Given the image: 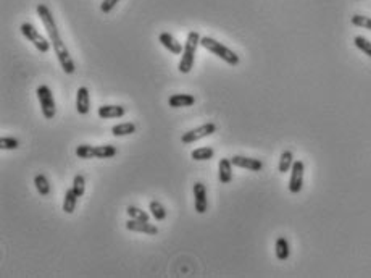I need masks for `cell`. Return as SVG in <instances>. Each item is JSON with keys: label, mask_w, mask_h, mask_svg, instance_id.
<instances>
[{"label": "cell", "mask_w": 371, "mask_h": 278, "mask_svg": "<svg viewBox=\"0 0 371 278\" xmlns=\"http://www.w3.org/2000/svg\"><path fill=\"white\" fill-rule=\"evenodd\" d=\"M36 11H37V16L40 18V21H42V24H44L47 34H49V39L53 45V52L58 58L61 68H63V71L66 74H73L74 71H76V65H74V60L71 58V53H70V50H68L66 44L60 37L57 23H55L50 8L45 3H39L36 6Z\"/></svg>", "instance_id": "obj_1"}, {"label": "cell", "mask_w": 371, "mask_h": 278, "mask_svg": "<svg viewBox=\"0 0 371 278\" xmlns=\"http://www.w3.org/2000/svg\"><path fill=\"white\" fill-rule=\"evenodd\" d=\"M200 39L202 37H200V34H198L197 31H190L187 34V39H186V44H184L181 62H180V65H178V70H180L183 74L190 73L192 66H194L197 47L200 45Z\"/></svg>", "instance_id": "obj_2"}, {"label": "cell", "mask_w": 371, "mask_h": 278, "mask_svg": "<svg viewBox=\"0 0 371 278\" xmlns=\"http://www.w3.org/2000/svg\"><path fill=\"white\" fill-rule=\"evenodd\" d=\"M200 45L202 47H205L208 52H211L213 55H216V57H219L223 60V62H226L228 65H231V66H237L239 65V55L234 52V50H231L229 47H226V45H223L221 42H218L216 39H213V37H208V36H205V37H202L200 39Z\"/></svg>", "instance_id": "obj_3"}, {"label": "cell", "mask_w": 371, "mask_h": 278, "mask_svg": "<svg viewBox=\"0 0 371 278\" xmlns=\"http://www.w3.org/2000/svg\"><path fill=\"white\" fill-rule=\"evenodd\" d=\"M19 29H21V34L29 40V42H32V45L36 47V49L39 52L42 53H47L50 50V39H45L40 32L36 29V26L31 24V23H23L21 26H19Z\"/></svg>", "instance_id": "obj_4"}, {"label": "cell", "mask_w": 371, "mask_h": 278, "mask_svg": "<svg viewBox=\"0 0 371 278\" xmlns=\"http://www.w3.org/2000/svg\"><path fill=\"white\" fill-rule=\"evenodd\" d=\"M37 94V99L40 102V110H42L44 118L47 120H52L55 117V113H57V104H55V99H53V94L50 91L49 86H39L36 89Z\"/></svg>", "instance_id": "obj_5"}, {"label": "cell", "mask_w": 371, "mask_h": 278, "mask_svg": "<svg viewBox=\"0 0 371 278\" xmlns=\"http://www.w3.org/2000/svg\"><path fill=\"white\" fill-rule=\"evenodd\" d=\"M213 133H216V125L215 123H205V125H200L198 128H194V130H190L187 133H184L181 136V141H183V144H192V142H195V141H200L203 138L211 136Z\"/></svg>", "instance_id": "obj_6"}, {"label": "cell", "mask_w": 371, "mask_h": 278, "mask_svg": "<svg viewBox=\"0 0 371 278\" xmlns=\"http://www.w3.org/2000/svg\"><path fill=\"white\" fill-rule=\"evenodd\" d=\"M304 172L305 165L302 160H295L291 168V180H289V191L292 194H297L304 188Z\"/></svg>", "instance_id": "obj_7"}, {"label": "cell", "mask_w": 371, "mask_h": 278, "mask_svg": "<svg viewBox=\"0 0 371 278\" xmlns=\"http://www.w3.org/2000/svg\"><path fill=\"white\" fill-rule=\"evenodd\" d=\"M194 206L197 214H205L208 210V198H207V188L202 181H197L194 185Z\"/></svg>", "instance_id": "obj_8"}, {"label": "cell", "mask_w": 371, "mask_h": 278, "mask_svg": "<svg viewBox=\"0 0 371 278\" xmlns=\"http://www.w3.org/2000/svg\"><path fill=\"white\" fill-rule=\"evenodd\" d=\"M232 165L237 168H245L250 172H260L263 168V162L260 159H252V157H244V155H234L231 157Z\"/></svg>", "instance_id": "obj_9"}, {"label": "cell", "mask_w": 371, "mask_h": 278, "mask_svg": "<svg viewBox=\"0 0 371 278\" xmlns=\"http://www.w3.org/2000/svg\"><path fill=\"white\" fill-rule=\"evenodd\" d=\"M126 230L129 232H137V233H144V235H159V228L149 222H141V220H134L129 219L126 222Z\"/></svg>", "instance_id": "obj_10"}, {"label": "cell", "mask_w": 371, "mask_h": 278, "mask_svg": "<svg viewBox=\"0 0 371 278\" xmlns=\"http://www.w3.org/2000/svg\"><path fill=\"white\" fill-rule=\"evenodd\" d=\"M76 110L79 115H87L91 110V94L86 86H81L76 92Z\"/></svg>", "instance_id": "obj_11"}, {"label": "cell", "mask_w": 371, "mask_h": 278, "mask_svg": "<svg viewBox=\"0 0 371 278\" xmlns=\"http://www.w3.org/2000/svg\"><path fill=\"white\" fill-rule=\"evenodd\" d=\"M159 42L165 47V49H168L171 53H175V55H180V53H183V50H184L183 44L175 36H171L170 32H162V34L159 36Z\"/></svg>", "instance_id": "obj_12"}, {"label": "cell", "mask_w": 371, "mask_h": 278, "mask_svg": "<svg viewBox=\"0 0 371 278\" xmlns=\"http://www.w3.org/2000/svg\"><path fill=\"white\" fill-rule=\"evenodd\" d=\"M97 115L100 118L108 120V118H121L126 115V108L123 105H102L99 107Z\"/></svg>", "instance_id": "obj_13"}, {"label": "cell", "mask_w": 371, "mask_h": 278, "mask_svg": "<svg viewBox=\"0 0 371 278\" xmlns=\"http://www.w3.org/2000/svg\"><path fill=\"white\" fill-rule=\"evenodd\" d=\"M218 180L221 185H228L232 181V162L231 159H221L218 164Z\"/></svg>", "instance_id": "obj_14"}, {"label": "cell", "mask_w": 371, "mask_h": 278, "mask_svg": "<svg viewBox=\"0 0 371 278\" xmlns=\"http://www.w3.org/2000/svg\"><path fill=\"white\" fill-rule=\"evenodd\" d=\"M170 107L173 108H181V107H192L195 104V97L192 94H173L168 99Z\"/></svg>", "instance_id": "obj_15"}, {"label": "cell", "mask_w": 371, "mask_h": 278, "mask_svg": "<svg viewBox=\"0 0 371 278\" xmlns=\"http://www.w3.org/2000/svg\"><path fill=\"white\" fill-rule=\"evenodd\" d=\"M274 253H276L278 261H287L291 256V248L289 243L284 238V236H279L276 240V246H274Z\"/></svg>", "instance_id": "obj_16"}, {"label": "cell", "mask_w": 371, "mask_h": 278, "mask_svg": "<svg viewBox=\"0 0 371 278\" xmlns=\"http://www.w3.org/2000/svg\"><path fill=\"white\" fill-rule=\"evenodd\" d=\"M118 154V149L115 146H94V159H112Z\"/></svg>", "instance_id": "obj_17"}, {"label": "cell", "mask_w": 371, "mask_h": 278, "mask_svg": "<svg viewBox=\"0 0 371 278\" xmlns=\"http://www.w3.org/2000/svg\"><path fill=\"white\" fill-rule=\"evenodd\" d=\"M34 186H36L37 193L42 196V198L50 194V183H49V180H47V176L42 173H37L36 176H34Z\"/></svg>", "instance_id": "obj_18"}, {"label": "cell", "mask_w": 371, "mask_h": 278, "mask_svg": "<svg viewBox=\"0 0 371 278\" xmlns=\"http://www.w3.org/2000/svg\"><path fill=\"white\" fill-rule=\"evenodd\" d=\"M213 155H215V149L210 147V146H205V147H198L195 151L190 152V157L192 160H197V162H205V160H211Z\"/></svg>", "instance_id": "obj_19"}, {"label": "cell", "mask_w": 371, "mask_h": 278, "mask_svg": "<svg viewBox=\"0 0 371 278\" xmlns=\"http://www.w3.org/2000/svg\"><path fill=\"white\" fill-rule=\"evenodd\" d=\"M78 196L76 193H74V189H68V191L65 193V198H63V212L65 214H73L74 209H76V204H78Z\"/></svg>", "instance_id": "obj_20"}, {"label": "cell", "mask_w": 371, "mask_h": 278, "mask_svg": "<svg viewBox=\"0 0 371 278\" xmlns=\"http://www.w3.org/2000/svg\"><path fill=\"white\" fill-rule=\"evenodd\" d=\"M136 133V125L131 123V121H128V123H120V125H115L112 128V134L113 136H129V134Z\"/></svg>", "instance_id": "obj_21"}, {"label": "cell", "mask_w": 371, "mask_h": 278, "mask_svg": "<svg viewBox=\"0 0 371 278\" xmlns=\"http://www.w3.org/2000/svg\"><path fill=\"white\" fill-rule=\"evenodd\" d=\"M149 210H150V215H152L157 222H162L167 219V209H165L159 201H150Z\"/></svg>", "instance_id": "obj_22"}, {"label": "cell", "mask_w": 371, "mask_h": 278, "mask_svg": "<svg viewBox=\"0 0 371 278\" xmlns=\"http://www.w3.org/2000/svg\"><path fill=\"white\" fill-rule=\"evenodd\" d=\"M294 162H295L294 160V154L291 151H284L283 154H281V157H279V165H278L279 172L281 173L289 172L292 168V165H294Z\"/></svg>", "instance_id": "obj_23"}, {"label": "cell", "mask_w": 371, "mask_h": 278, "mask_svg": "<svg viewBox=\"0 0 371 278\" xmlns=\"http://www.w3.org/2000/svg\"><path fill=\"white\" fill-rule=\"evenodd\" d=\"M126 214L129 215V219L141 220V222H149V214L146 212V210L139 209V207L128 206V207H126Z\"/></svg>", "instance_id": "obj_24"}, {"label": "cell", "mask_w": 371, "mask_h": 278, "mask_svg": "<svg viewBox=\"0 0 371 278\" xmlns=\"http://www.w3.org/2000/svg\"><path fill=\"white\" fill-rule=\"evenodd\" d=\"M73 189H74V193H76L78 198H82V196H84V193H86V178H84V176H82V175L74 176Z\"/></svg>", "instance_id": "obj_25"}, {"label": "cell", "mask_w": 371, "mask_h": 278, "mask_svg": "<svg viewBox=\"0 0 371 278\" xmlns=\"http://www.w3.org/2000/svg\"><path fill=\"white\" fill-rule=\"evenodd\" d=\"M354 44H355L357 49H360L363 53H367L368 57H371V42L368 39H365L363 36H357L354 39Z\"/></svg>", "instance_id": "obj_26"}, {"label": "cell", "mask_w": 371, "mask_h": 278, "mask_svg": "<svg viewBox=\"0 0 371 278\" xmlns=\"http://www.w3.org/2000/svg\"><path fill=\"white\" fill-rule=\"evenodd\" d=\"M19 147V141L16 138H0V149L2 151H13V149H18Z\"/></svg>", "instance_id": "obj_27"}, {"label": "cell", "mask_w": 371, "mask_h": 278, "mask_svg": "<svg viewBox=\"0 0 371 278\" xmlns=\"http://www.w3.org/2000/svg\"><path fill=\"white\" fill-rule=\"evenodd\" d=\"M76 155L79 159H94V146L81 144L76 147Z\"/></svg>", "instance_id": "obj_28"}, {"label": "cell", "mask_w": 371, "mask_h": 278, "mask_svg": "<svg viewBox=\"0 0 371 278\" xmlns=\"http://www.w3.org/2000/svg\"><path fill=\"white\" fill-rule=\"evenodd\" d=\"M350 21H352L354 26H359V28H365V29H370L371 31V18H368V16L354 15Z\"/></svg>", "instance_id": "obj_29"}, {"label": "cell", "mask_w": 371, "mask_h": 278, "mask_svg": "<svg viewBox=\"0 0 371 278\" xmlns=\"http://www.w3.org/2000/svg\"><path fill=\"white\" fill-rule=\"evenodd\" d=\"M118 3H120V0H104V2L100 3V10L104 13H110Z\"/></svg>", "instance_id": "obj_30"}]
</instances>
